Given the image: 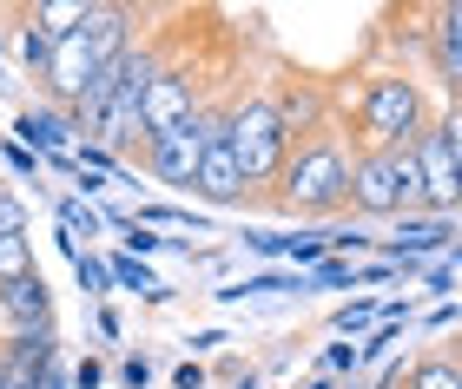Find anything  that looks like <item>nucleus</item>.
<instances>
[{"instance_id":"nucleus-1","label":"nucleus","mask_w":462,"mask_h":389,"mask_svg":"<svg viewBox=\"0 0 462 389\" xmlns=\"http://www.w3.org/2000/svg\"><path fill=\"white\" fill-rule=\"evenodd\" d=\"M245 212H284V218H304V224L350 218V139L337 126V113L291 139L284 172L271 178L264 192H251Z\"/></svg>"},{"instance_id":"nucleus-2","label":"nucleus","mask_w":462,"mask_h":389,"mask_svg":"<svg viewBox=\"0 0 462 389\" xmlns=\"http://www.w3.org/2000/svg\"><path fill=\"white\" fill-rule=\"evenodd\" d=\"M337 126L350 139V152H396V146H416V139L436 126V106H430L423 79H416L403 59H383V67L364 73L356 106L337 113Z\"/></svg>"},{"instance_id":"nucleus-3","label":"nucleus","mask_w":462,"mask_h":389,"mask_svg":"<svg viewBox=\"0 0 462 389\" xmlns=\"http://www.w3.org/2000/svg\"><path fill=\"white\" fill-rule=\"evenodd\" d=\"M350 218H430L416 152H350Z\"/></svg>"},{"instance_id":"nucleus-4","label":"nucleus","mask_w":462,"mask_h":389,"mask_svg":"<svg viewBox=\"0 0 462 389\" xmlns=\"http://www.w3.org/2000/svg\"><path fill=\"white\" fill-rule=\"evenodd\" d=\"M225 99V93H218ZM212 99V106H218ZM212 106H205L199 119H185L179 132H159V139H139V172L145 178H159V185H185L192 192V172H199V152H205V139H212Z\"/></svg>"},{"instance_id":"nucleus-5","label":"nucleus","mask_w":462,"mask_h":389,"mask_svg":"<svg viewBox=\"0 0 462 389\" xmlns=\"http://www.w3.org/2000/svg\"><path fill=\"white\" fill-rule=\"evenodd\" d=\"M410 152H416V172H423V212L430 218H456L462 212V152H456L449 126L436 119Z\"/></svg>"},{"instance_id":"nucleus-6","label":"nucleus","mask_w":462,"mask_h":389,"mask_svg":"<svg viewBox=\"0 0 462 389\" xmlns=\"http://www.w3.org/2000/svg\"><path fill=\"white\" fill-rule=\"evenodd\" d=\"M225 106H231V93L212 106V139H205V152H199L192 198L212 204V212H238L245 204V172H238V152H231V139H225Z\"/></svg>"},{"instance_id":"nucleus-7","label":"nucleus","mask_w":462,"mask_h":389,"mask_svg":"<svg viewBox=\"0 0 462 389\" xmlns=\"http://www.w3.org/2000/svg\"><path fill=\"white\" fill-rule=\"evenodd\" d=\"M416 40H423V67L430 79H443V93L462 99V0H436V7H416Z\"/></svg>"},{"instance_id":"nucleus-8","label":"nucleus","mask_w":462,"mask_h":389,"mask_svg":"<svg viewBox=\"0 0 462 389\" xmlns=\"http://www.w3.org/2000/svg\"><path fill=\"white\" fill-rule=\"evenodd\" d=\"M0 317H7V330L20 337V330H53V297H47V277H20V284H7L0 291Z\"/></svg>"},{"instance_id":"nucleus-9","label":"nucleus","mask_w":462,"mask_h":389,"mask_svg":"<svg viewBox=\"0 0 462 389\" xmlns=\"http://www.w3.org/2000/svg\"><path fill=\"white\" fill-rule=\"evenodd\" d=\"M449 238H456V218H396V238H376V251L390 264H410L423 251H443Z\"/></svg>"},{"instance_id":"nucleus-10","label":"nucleus","mask_w":462,"mask_h":389,"mask_svg":"<svg viewBox=\"0 0 462 389\" xmlns=\"http://www.w3.org/2000/svg\"><path fill=\"white\" fill-rule=\"evenodd\" d=\"M396 383L403 389H462V363L449 357V343H430L410 363H396Z\"/></svg>"},{"instance_id":"nucleus-11","label":"nucleus","mask_w":462,"mask_h":389,"mask_svg":"<svg viewBox=\"0 0 462 389\" xmlns=\"http://www.w3.org/2000/svg\"><path fill=\"white\" fill-rule=\"evenodd\" d=\"M14 132H20V139H27V146H40V152H53V166H60V158H67V152H60V146H67V132H73V119H67V113H53V106H27V113H20V119H14Z\"/></svg>"},{"instance_id":"nucleus-12","label":"nucleus","mask_w":462,"mask_h":389,"mask_svg":"<svg viewBox=\"0 0 462 389\" xmlns=\"http://www.w3.org/2000/svg\"><path fill=\"white\" fill-rule=\"evenodd\" d=\"M40 264H33V238H0V291L20 277H33Z\"/></svg>"},{"instance_id":"nucleus-13","label":"nucleus","mask_w":462,"mask_h":389,"mask_svg":"<svg viewBox=\"0 0 462 389\" xmlns=\"http://www.w3.org/2000/svg\"><path fill=\"white\" fill-rule=\"evenodd\" d=\"M106 271H113V284H119V291H145V297H165L159 284H152V271H145V264H133V258H113Z\"/></svg>"},{"instance_id":"nucleus-14","label":"nucleus","mask_w":462,"mask_h":389,"mask_svg":"<svg viewBox=\"0 0 462 389\" xmlns=\"http://www.w3.org/2000/svg\"><path fill=\"white\" fill-rule=\"evenodd\" d=\"M310 284H324V291H356V264L350 258H324V264H310Z\"/></svg>"},{"instance_id":"nucleus-15","label":"nucleus","mask_w":462,"mask_h":389,"mask_svg":"<svg viewBox=\"0 0 462 389\" xmlns=\"http://www.w3.org/2000/svg\"><path fill=\"white\" fill-rule=\"evenodd\" d=\"M73 271H79V291H87V297H106V291H113V271H106L99 258L79 251V258H73Z\"/></svg>"},{"instance_id":"nucleus-16","label":"nucleus","mask_w":462,"mask_h":389,"mask_svg":"<svg viewBox=\"0 0 462 389\" xmlns=\"http://www.w3.org/2000/svg\"><path fill=\"white\" fill-rule=\"evenodd\" d=\"M390 317V303H344L337 311V330L350 337V330H370V323H383Z\"/></svg>"},{"instance_id":"nucleus-17","label":"nucleus","mask_w":462,"mask_h":389,"mask_svg":"<svg viewBox=\"0 0 462 389\" xmlns=\"http://www.w3.org/2000/svg\"><path fill=\"white\" fill-rule=\"evenodd\" d=\"M47 53H53L47 33H40V27H20V59L33 67V79H40V67H47Z\"/></svg>"},{"instance_id":"nucleus-18","label":"nucleus","mask_w":462,"mask_h":389,"mask_svg":"<svg viewBox=\"0 0 462 389\" xmlns=\"http://www.w3.org/2000/svg\"><path fill=\"white\" fill-rule=\"evenodd\" d=\"M0 238H27V212L14 192H0Z\"/></svg>"},{"instance_id":"nucleus-19","label":"nucleus","mask_w":462,"mask_h":389,"mask_svg":"<svg viewBox=\"0 0 462 389\" xmlns=\"http://www.w3.org/2000/svg\"><path fill=\"white\" fill-rule=\"evenodd\" d=\"M119 383H125V389H145V383H152V363H145V357H125V363H119Z\"/></svg>"},{"instance_id":"nucleus-20","label":"nucleus","mask_w":462,"mask_h":389,"mask_svg":"<svg viewBox=\"0 0 462 389\" xmlns=\"http://www.w3.org/2000/svg\"><path fill=\"white\" fill-rule=\"evenodd\" d=\"M172 383H179V389H205V370H199V363H179Z\"/></svg>"},{"instance_id":"nucleus-21","label":"nucleus","mask_w":462,"mask_h":389,"mask_svg":"<svg viewBox=\"0 0 462 389\" xmlns=\"http://www.w3.org/2000/svg\"><path fill=\"white\" fill-rule=\"evenodd\" d=\"M125 244H133V251H159V238L145 231V224H125Z\"/></svg>"},{"instance_id":"nucleus-22","label":"nucleus","mask_w":462,"mask_h":389,"mask_svg":"<svg viewBox=\"0 0 462 389\" xmlns=\"http://www.w3.org/2000/svg\"><path fill=\"white\" fill-rule=\"evenodd\" d=\"M376 389H403V383H396V370H390V376H383V383H376Z\"/></svg>"},{"instance_id":"nucleus-23","label":"nucleus","mask_w":462,"mask_h":389,"mask_svg":"<svg viewBox=\"0 0 462 389\" xmlns=\"http://www.w3.org/2000/svg\"><path fill=\"white\" fill-rule=\"evenodd\" d=\"M449 357H456V363H462V330H456V343H449Z\"/></svg>"},{"instance_id":"nucleus-24","label":"nucleus","mask_w":462,"mask_h":389,"mask_svg":"<svg viewBox=\"0 0 462 389\" xmlns=\"http://www.w3.org/2000/svg\"><path fill=\"white\" fill-rule=\"evenodd\" d=\"M0 79H7V59H0Z\"/></svg>"},{"instance_id":"nucleus-25","label":"nucleus","mask_w":462,"mask_h":389,"mask_svg":"<svg viewBox=\"0 0 462 389\" xmlns=\"http://www.w3.org/2000/svg\"><path fill=\"white\" fill-rule=\"evenodd\" d=\"M456 264H462V244H456Z\"/></svg>"},{"instance_id":"nucleus-26","label":"nucleus","mask_w":462,"mask_h":389,"mask_svg":"<svg viewBox=\"0 0 462 389\" xmlns=\"http://www.w3.org/2000/svg\"><path fill=\"white\" fill-rule=\"evenodd\" d=\"M456 106H462V99H456Z\"/></svg>"}]
</instances>
